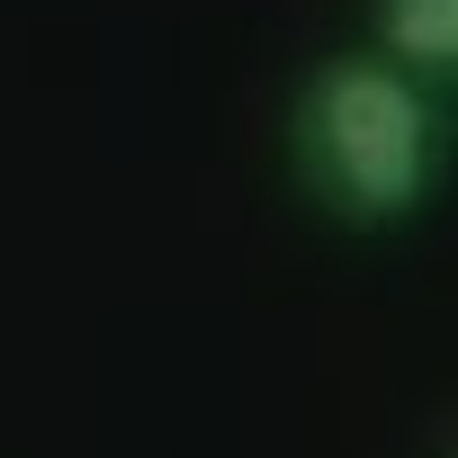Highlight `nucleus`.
<instances>
[{"mask_svg":"<svg viewBox=\"0 0 458 458\" xmlns=\"http://www.w3.org/2000/svg\"><path fill=\"white\" fill-rule=\"evenodd\" d=\"M297 180L342 225H404L440 189V99L386 55H333L288 117Z\"/></svg>","mask_w":458,"mask_h":458,"instance_id":"obj_1","label":"nucleus"},{"mask_svg":"<svg viewBox=\"0 0 458 458\" xmlns=\"http://www.w3.org/2000/svg\"><path fill=\"white\" fill-rule=\"evenodd\" d=\"M377 55L413 81H449L458 72V0H369Z\"/></svg>","mask_w":458,"mask_h":458,"instance_id":"obj_2","label":"nucleus"}]
</instances>
